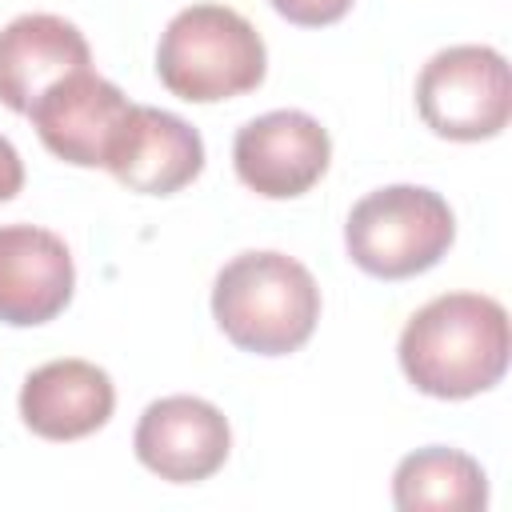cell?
I'll use <instances>...</instances> for the list:
<instances>
[{
	"mask_svg": "<svg viewBox=\"0 0 512 512\" xmlns=\"http://www.w3.org/2000/svg\"><path fill=\"white\" fill-rule=\"evenodd\" d=\"M508 352V312L480 292H444L428 300L408 316L396 344L408 384L436 400H468L496 388L508 372Z\"/></svg>",
	"mask_w": 512,
	"mask_h": 512,
	"instance_id": "cell-1",
	"label": "cell"
},
{
	"mask_svg": "<svg viewBox=\"0 0 512 512\" xmlns=\"http://www.w3.org/2000/svg\"><path fill=\"white\" fill-rule=\"evenodd\" d=\"M212 316L240 352L288 356L316 332L320 288L284 252H240L216 272Z\"/></svg>",
	"mask_w": 512,
	"mask_h": 512,
	"instance_id": "cell-2",
	"label": "cell"
},
{
	"mask_svg": "<svg viewBox=\"0 0 512 512\" xmlns=\"http://www.w3.org/2000/svg\"><path fill=\"white\" fill-rule=\"evenodd\" d=\"M268 52L260 32L228 4L180 8L156 44L160 84L188 104H216L264 84Z\"/></svg>",
	"mask_w": 512,
	"mask_h": 512,
	"instance_id": "cell-3",
	"label": "cell"
},
{
	"mask_svg": "<svg viewBox=\"0 0 512 512\" xmlns=\"http://www.w3.org/2000/svg\"><path fill=\"white\" fill-rule=\"evenodd\" d=\"M456 240L448 200L424 184H388L352 204L344 224L348 260L376 280H408L440 264Z\"/></svg>",
	"mask_w": 512,
	"mask_h": 512,
	"instance_id": "cell-4",
	"label": "cell"
},
{
	"mask_svg": "<svg viewBox=\"0 0 512 512\" xmlns=\"http://www.w3.org/2000/svg\"><path fill=\"white\" fill-rule=\"evenodd\" d=\"M416 112L444 140L476 144L500 136L512 116L508 60L488 44L440 48L416 76Z\"/></svg>",
	"mask_w": 512,
	"mask_h": 512,
	"instance_id": "cell-5",
	"label": "cell"
},
{
	"mask_svg": "<svg viewBox=\"0 0 512 512\" xmlns=\"http://www.w3.org/2000/svg\"><path fill=\"white\" fill-rule=\"evenodd\" d=\"M332 140L328 128L300 112L276 108L248 120L232 140V168L244 188L264 200H292L304 196L328 172Z\"/></svg>",
	"mask_w": 512,
	"mask_h": 512,
	"instance_id": "cell-6",
	"label": "cell"
},
{
	"mask_svg": "<svg viewBox=\"0 0 512 512\" xmlns=\"http://www.w3.org/2000/svg\"><path fill=\"white\" fill-rule=\"evenodd\" d=\"M136 460L168 484H200L216 476L232 452V428L212 400L160 396L152 400L132 436Z\"/></svg>",
	"mask_w": 512,
	"mask_h": 512,
	"instance_id": "cell-7",
	"label": "cell"
},
{
	"mask_svg": "<svg viewBox=\"0 0 512 512\" xmlns=\"http://www.w3.org/2000/svg\"><path fill=\"white\" fill-rule=\"evenodd\" d=\"M132 100L92 68H80L64 80H56L32 108L28 120L40 136V144L76 168H104L108 148L128 116Z\"/></svg>",
	"mask_w": 512,
	"mask_h": 512,
	"instance_id": "cell-8",
	"label": "cell"
},
{
	"mask_svg": "<svg viewBox=\"0 0 512 512\" xmlns=\"http://www.w3.org/2000/svg\"><path fill=\"white\" fill-rule=\"evenodd\" d=\"M104 168L128 192L172 196L204 172V140L176 112L132 104L108 148Z\"/></svg>",
	"mask_w": 512,
	"mask_h": 512,
	"instance_id": "cell-9",
	"label": "cell"
},
{
	"mask_svg": "<svg viewBox=\"0 0 512 512\" xmlns=\"http://www.w3.org/2000/svg\"><path fill=\"white\" fill-rule=\"evenodd\" d=\"M76 288V264L68 244L36 224L0 228V320L12 328H36L56 320Z\"/></svg>",
	"mask_w": 512,
	"mask_h": 512,
	"instance_id": "cell-10",
	"label": "cell"
},
{
	"mask_svg": "<svg viewBox=\"0 0 512 512\" xmlns=\"http://www.w3.org/2000/svg\"><path fill=\"white\" fill-rule=\"evenodd\" d=\"M92 68L84 32L52 12H24L0 28V104L28 116V108L64 76Z\"/></svg>",
	"mask_w": 512,
	"mask_h": 512,
	"instance_id": "cell-11",
	"label": "cell"
},
{
	"mask_svg": "<svg viewBox=\"0 0 512 512\" xmlns=\"http://www.w3.org/2000/svg\"><path fill=\"white\" fill-rule=\"evenodd\" d=\"M116 384L92 360H48L20 384V420L40 440H84L112 420Z\"/></svg>",
	"mask_w": 512,
	"mask_h": 512,
	"instance_id": "cell-12",
	"label": "cell"
},
{
	"mask_svg": "<svg viewBox=\"0 0 512 512\" xmlns=\"http://www.w3.org/2000/svg\"><path fill=\"white\" fill-rule=\"evenodd\" d=\"M392 504L400 512H480L488 504V476L460 448H416L392 472Z\"/></svg>",
	"mask_w": 512,
	"mask_h": 512,
	"instance_id": "cell-13",
	"label": "cell"
},
{
	"mask_svg": "<svg viewBox=\"0 0 512 512\" xmlns=\"http://www.w3.org/2000/svg\"><path fill=\"white\" fill-rule=\"evenodd\" d=\"M288 24H300V28H324V24H336L348 16L352 0H268Z\"/></svg>",
	"mask_w": 512,
	"mask_h": 512,
	"instance_id": "cell-14",
	"label": "cell"
},
{
	"mask_svg": "<svg viewBox=\"0 0 512 512\" xmlns=\"http://www.w3.org/2000/svg\"><path fill=\"white\" fill-rule=\"evenodd\" d=\"M20 188H24V160H20V152L0 136V204L12 200Z\"/></svg>",
	"mask_w": 512,
	"mask_h": 512,
	"instance_id": "cell-15",
	"label": "cell"
}]
</instances>
